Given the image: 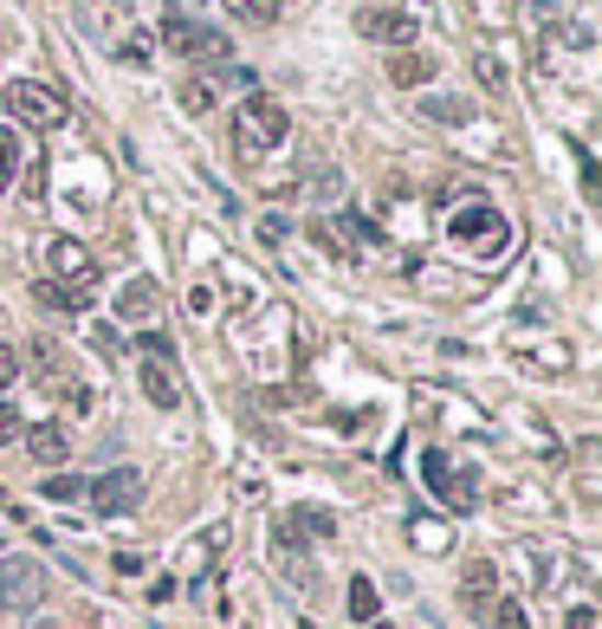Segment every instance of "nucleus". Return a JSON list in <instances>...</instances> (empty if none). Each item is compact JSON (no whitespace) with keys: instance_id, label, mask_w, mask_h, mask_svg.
<instances>
[{"instance_id":"1","label":"nucleus","mask_w":602,"mask_h":629,"mask_svg":"<svg viewBox=\"0 0 602 629\" xmlns=\"http://www.w3.org/2000/svg\"><path fill=\"white\" fill-rule=\"evenodd\" d=\"M292 137V117H285V104L279 98H240V111H234V149L247 156V162H260V156H272L279 143Z\"/></svg>"},{"instance_id":"2","label":"nucleus","mask_w":602,"mask_h":629,"mask_svg":"<svg viewBox=\"0 0 602 629\" xmlns=\"http://www.w3.org/2000/svg\"><path fill=\"white\" fill-rule=\"evenodd\" d=\"M0 104H7V117L26 124V131H66L71 124L66 91H53V85H39V78H13V85L0 91Z\"/></svg>"},{"instance_id":"3","label":"nucleus","mask_w":602,"mask_h":629,"mask_svg":"<svg viewBox=\"0 0 602 629\" xmlns=\"http://www.w3.org/2000/svg\"><path fill=\"white\" fill-rule=\"evenodd\" d=\"M162 46H169L175 59H195V66H227V33L201 26L189 13H169V20H162Z\"/></svg>"},{"instance_id":"4","label":"nucleus","mask_w":602,"mask_h":629,"mask_svg":"<svg viewBox=\"0 0 602 629\" xmlns=\"http://www.w3.org/2000/svg\"><path fill=\"white\" fill-rule=\"evenodd\" d=\"M84 493H91V506H98L104 519H130L136 506H143V474H136V468H111V474H98Z\"/></svg>"},{"instance_id":"5","label":"nucleus","mask_w":602,"mask_h":629,"mask_svg":"<svg viewBox=\"0 0 602 629\" xmlns=\"http://www.w3.org/2000/svg\"><path fill=\"white\" fill-rule=\"evenodd\" d=\"M46 597V571L33 559H0V610H33Z\"/></svg>"},{"instance_id":"6","label":"nucleus","mask_w":602,"mask_h":629,"mask_svg":"<svg viewBox=\"0 0 602 629\" xmlns=\"http://www.w3.org/2000/svg\"><path fill=\"white\" fill-rule=\"evenodd\" d=\"M46 280H59V285H84V292H91V280H98V260L84 254V240L59 234V240H46Z\"/></svg>"},{"instance_id":"7","label":"nucleus","mask_w":602,"mask_h":629,"mask_svg":"<svg viewBox=\"0 0 602 629\" xmlns=\"http://www.w3.org/2000/svg\"><path fill=\"white\" fill-rule=\"evenodd\" d=\"M428 487H434V499H447L454 513H467L473 499H479L473 468H447V454H428Z\"/></svg>"},{"instance_id":"8","label":"nucleus","mask_w":602,"mask_h":629,"mask_svg":"<svg viewBox=\"0 0 602 629\" xmlns=\"http://www.w3.org/2000/svg\"><path fill=\"white\" fill-rule=\"evenodd\" d=\"M447 234H454L461 247H467V240H492V254H499L512 227H506V214H499V209H486V202H473V209H461V214H454V221H447Z\"/></svg>"},{"instance_id":"9","label":"nucleus","mask_w":602,"mask_h":629,"mask_svg":"<svg viewBox=\"0 0 602 629\" xmlns=\"http://www.w3.org/2000/svg\"><path fill=\"white\" fill-rule=\"evenodd\" d=\"M356 33L376 40V46H414V20H408V13H389V7H363V13H356Z\"/></svg>"},{"instance_id":"10","label":"nucleus","mask_w":602,"mask_h":629,"mask_svg":"<svg viewBox=\"0 0 602 629\" xmlns=\"http://www.w3.org/2000/svg\"><path fill=\"white\" fill-rule=\"evenodd\" d=\"M136 383H143V396H149L156 409H182V383H175L169 357H143V363H136Z\"/></svg>"},{"instance_id":"11","label":"nucleus","mask_w":602,"mask_h":629,"mask_svg":"<svg viewBox=\"0 0 602 629\" xmlns=\"http://www.w3.org/2000/svg\"><path fill=\"white\" fill-rule=\"evenodd\" d=\"M428 78H434V53H421V46H401V53H389V85L414 91V85H428Z\"/></svg>"},{"instance_id":"12","label":"nucleus","mask_w":602,"mask_h":629,"mask_svg":"<svg viewBox=\"0 0 602 629\" xmlns=\"http://www.w3.org/2000/svg\"><path fill=\"white\" fill-rule=\"evenodd\" d=\"M156 299H162L156 280H130L117 292V318H124V325H149V318H156Z\"/></svg>"},{"instance_id":"13","label":"nucleus","mask_w":602,"mask_h":629,"mask_svg":"<svg viewBox=\"0 0 602 629\" xmlns=\"http://www.w3.org/2000/svg\"><path fill=\"white\" fill-rule=\"evenodd\" d=\"M33 299H39L46 312H84V305H91L84 285H59V280H33Z\"/></svg>"},{"instance_id":"14","label":"nucleus","mask_w":602,"mask_h":629,"mask_svg":"<svg viewBox=\"0 0 602 629\" xmlns=\"http://www.w3.org/2000/svg\"><path fill=\"white\" fill-rule=\"evenodd\" d=\"M26 454H33V461H66V454H71L66 428H53V422H39V428H26Z\"/></svg>"},{"instance_id":"15","label":"nucleus","mask_w":602,"mask_h":629,"mask_svg":"<svg viewBox=\"0 0 602 629\" xmlns=\"http://www.w3.org/2000/svg\"><path fill=\"white\" fill-rule=\"evenodd\" d=\"M227 13H234V20H247V26H279V13H285V7H279V0H227Z\"/></svg>"},{"instance_id":"16","label":"nucleus","mask_w":602,"mask_h":629,"mask_svg":"<svg viewBox=\"0 0 602 629\" xmlns=\"http://www.w3.org/2000/svg\"><path fill=\"white\" fill-rule=\"evenodd\" d=\"M350 617L356 624H376V584L370 577H350Z\"/></svg>"},{"instance_id":"17","label":"nucleus","mask_w":602,"mask_h":629,"mask_svg":"<svg viewBox=\"0 0 602 629\" xmlns=\"http://www.w3.org/2000/svg\"><path fill=\"white\" fill-rule=\"evenodd\" d=\"M486 629H532V624H525V610H519L512 597H499V604L486 610Z\"/></svg>"},{"instance_id":"18","label":"nucleus","mask_w":602,"mask_h":629,"mask_svg":"<svg viewBox=\"0 0 602 629\" xmlns=\"http://www.w3.org/2000/svg\"><path fill=\"white\" fill-rule=\"evenodd\" d=\"M39 493H46V499H84V481H78V474H46Z\"/></svg>"},{"instance_id":"19","label":"nucleus","mask_w":602,"mask_h":629,"mask_svg":"<svg viewBox=\"0 0 602 629\" xmlns=\"http://www.w3.org/2000/svg\"><path fill=\"white\" fill-rule=\"evenodd\" d=\"M182 111H214V85H207V78H189V85H182Z\"/></svg>"},{"instance_id":"20","label":"nucleus","mask_w":602,"mask_h":629,"mask_svg":"<svg viewBox=\"0 0 602 629\" xmlns=\"http://www.w3.org/2000/svg\"><path fill=\"white\" fill-rule=\"evenodd\" d=\"M13 169H20V137H13V131H0V195H7Z\"/></svg>"},{"instance_id":"21","label":"nucleus","mask_w":602,"mask_h":629,"mask_svg":"<svg viewBox=\"0 0 602 629\" xmlns=\"http://www.w3.org/2000/svg\"><path fill=\"white\" fill-rule=\"evenodd\" d=\"M421 111H428V117H434V124H461V117H467V104H441V98H428V104H421Z\"/></svg>"},{"instance_id":"22","label":"nucleus","mask_w":602,"mask_h":629,"mask_svg":"<svg viewBox=\"0 0 602 629\" xmlns=\"http://www.w3.org/2000/svg\"><path fill=\"white\" fill-rule=\"evenodd\" d=\"M13 377H20V350L0 345V390H13Z\"/></svg>"},{"instance_id":"23","label":"nucleus","mask_w":602,"mask_h":629,"mask_svg":"<svg viewBox=\"0 0 602 629\" xmlns=\"http://www.w3.org/2000/svg\"><path fill=\"white\" fill-rule=\"evenodd\" d=\"M26 435V422H20V409H0V441H20Z\"/></svg>"},{"instance_id":"24","label":"nucleus","mask_w":602,"mask_h":629,"mask_svg":"<svg viewBox=\"0 0 602 629\" xmlns=\"http://www.w3.org/2000/svg\"><path fill=\"white\" fill-rule=\"evenodd\" d=\"M564 629H590V610H570V624Z\"/></svg>"},{"instance_id":"25","label":"nucleus","mask_w":602,"mask_h":629,"mask_svg":"<svg viewBox=\"0 0 602 629\" xmlns=\"http://www.w3.org/2000/svg\"><path fill=\"white\" fill-rule=\"evenodd\" d=\"M363 629H396V624H363Z\"/></svg>"},{"instance_id":"26","label":"nucleus","mask_w":602,"mask_h":629,"mask_svg":"<svg viewBox=\"0 0 602 629\" xmlns=\"http://www.w3.org/2000/svg\"><path fill=\"white\" fill-rule=\"evenodd\" d=\"M0 559H7V546H0Z\"/></svg>"},{"instance_id":"27","label":"nucleus","mask_w":602,"mask_h":629,"mask_svg":"<svg viewBox=\"0 0 602 629\" xmlns=\"http://www.w3.org/2000/svg\"><path fill=\"white\" fill-rule=\"evenodd\" d=\"M0 40H7V33H0Z\"/></svg>"}]
</instances>
